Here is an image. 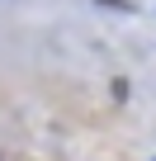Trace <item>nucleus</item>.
I'll list each match as a JSON object with an SVG mask.
<instances>
[]
</instances>
